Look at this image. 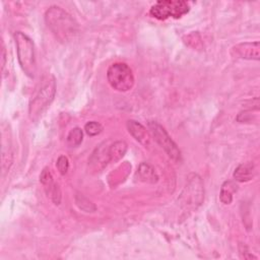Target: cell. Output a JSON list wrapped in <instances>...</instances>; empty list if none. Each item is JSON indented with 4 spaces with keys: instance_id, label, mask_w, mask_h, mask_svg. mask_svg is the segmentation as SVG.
<instances>
[{
    "instance_id": "obj_1",
    "label": "cell",
    "mask_w": 260,
    "mask_h": 260,
    "mask_svg": "<svg viewBox=\"0 0 260 260\" xmlns=\"http://www.w3.org/2000/svg\"><path fill=\"white\" fill-rule=\"evenodd\" d=\"M48 27L61 42H68L77 32V23L64 9L59 6H51L45 14Z\"/></svg>"
},
{
    "instance_id": "obj_2",
    "label": "cell",
    "mask_w": 260,
    "mask_h": 260,
    "mask_svg": "<svg viewBox=\"0 0 260 260\" xmlns=\"http://www.w3.org/2000/svg\"><path fill=\"white\" fill-rule=\"evenodd\" d=\"M14 41L17 52V59L22 71L30 78H34L37 71L35 45L29 37L21 31L14 32Z\"/></svg>"
},
{
    "instance_id": "obj_3",
    "label": "cell",
    "mask_w": 260,
    "mask_h": 260,
    "mask_svg": "<svg viewBox=\"0 0 260 260\" xmlns=\"http://www.w3.org/2000/svg\"><path fill=\"white\" fill-rule=\"evenodd\" d=\"M56 92V82L52 75L47 76L41 87L38 89L36 94L29 102L28 114L29 118L34 121L38 120L39 117L47 110L52 101L54 100Z\"/></svg>"
},
{
    "instance_id": "obj_4",
    "label": "cell",
    "mask_w": 260,
    "mask_h": 260,
    "mask_svg": "<svg viewBox=\"0 0 260 260\" xmlns=\"http://www.w3.org/2000/svg\"><path fill=\"white\" fill-rule=\"evenodd\" d=\"M107 78L110 85L118 91H128L134 85V75L126 63H114L107 71Z\"/></svg>"
},
{
    "instance_id": "obj_5",
    "label": "cell",
    "mask_w": 260,
    "mask_h": 260,
    "mask_svg": "<svg viewBox=\"0 0 260 260\" xmlns=\"http://www.w3.org/2000/svg\"><path fill=\"white\" fill-rule=\"evenodd\" d=\"M190 10V6L185 1H173L165 0L155 2L150 10L149 14L159 20H165L169 17L180 18Z\"/></svg>"
},
{
    "instance_id": "obj_6",
    "label": "cell",
    "mask_w": 260,
    "mask_h": 260,
    "mask_svg": "<svg viewBox=\"0 0 260 260\" xmlns=\"http://www.w3.org/2000/svg\"><path fill=\"white\" fill-rule=\"evenodd\" d=\"M148 128L154 138V140L160 145V147L167 152V154L174 160H179L181 157L180 149L177 144L170 137L166 129L154 121L148 122Z\"/></svg>"
},
{
    "instance_id": "obj_7",
    "label": "cell",
    "mask_w": 260,
    "mask_h": 260,
    "mask_svg": "<svg viewBox=\"0 0 260 260\" xmlns=\"http://www.w3.org/2000/svg\"><path fill=\"white\" fill-rule=\"evenodd\" d=\"M233 50L243 59L259 60V42H246L236 45Z\"/></svg>"
},
{
    "instance_id": "obj_8",
    "label": "cell",
    "mask_w": 260,
    "mask_h": 260,
    "mask_svg": "<svg viewBox=\"0 0 260 260\" xmlns=\"http://www.w3.org/2000/svg\"><path fill=\"white\" fill-rule=\"evenodd\" d=\"M127 129L129 133L141 144L147 145L149 143V137L147 134V131L143 125L138 123L137 121L134 120H128L127 121Z\"/></svg>"
},
{
    "instance_id": "obj_9",
    "label": "cell",
    "mask_w": 260,
    "mask_h": 260,
    "mask_svg": "<svg viewBox=\"0 0 260 260\" xmlns=\"http://www.w3.org/2000/svg\"><path fill=\"white\" fill-rule=\"evenodd\" d=\"M256 169L254 164L247 162L240 165L234 172V178L239 182H248L254 178Z\"/></svg>"
},
{
    "instance_id": "obj_10",
    "label": "cell",
    "mask_w": 260,
    "mask_h": 260,
    "mask_svg": "<svg viewBox=\"0 0 260 260\" xmlns=\"http://www.w3.org/2000/svg\"><path fill=\"white\" fill-rule=\"evenodd\" d=\"M136 177L139 181L145 182V183H156L158 180V177L154 171V169L149 166L146 162H141L137 169Z\"/></svg>"
},
{
    "instance_id": "obj_11",
    "label": "cell",
    "mask_w": 260,
    "mask_h": 260,
    "mask_svg": "<svg viewBox=\"0 0 260 260\" xmlns=\"http://www.w3.org/2000/svg\"><path fill=\"white\" fill-rule=\"evenodd\" d=\"M88 162H90V165L92 166L93 165L101 166V168H104L105 166H107L108 162H110L109 147H106L103 144H101L98 148H95L90 158L88 159Z\"/></svg>"
},
{
    "instance_id": "obj_12",
    "label": "cell",
    "mask_w": 260,
    "mask_h": 260,
    "mask_svg": "<svg viewBox=\"0 0 260 260\" xmlns=\"http://www.w3.org/2000/svg\"><path fill=\"white\" fill-rule=\"evenodd\" d=\"M127 150V144L124 141H116L109 146L110 161H117L122 158Z\"/></svg>"
},
{
    "instance_id": "obj_13",
    "label": "cell",
    "mask_w": 260,
    "mask_h": 260,
    "mask_svg": "<svg viewBox=\"0 0 260 260\" xmlns=\"http://www.w3.org/2000/svg\"><path fill=\"white\" fill-rule=\"evenodd\" d=\"M237 190V185L232 181H226L220 188L219 197L222 203L230 204L233 200V193Z\"/></svg>"
},
{
    "instance_id": "obj_14",
    "label": "cell",
    "mask_w": 260,
    "mask_h": 260,
    "mask_svg": "<svg viewBox=\"0 0 260 260\" xmlns=\"http://www.w3.org/2000/svg\"><path fill=\"white\" fill-rule=\"evenodd\" d=\"M82 138H83V134H82V130L78 127L73 128L69 134L67 135V144L70 147H76L78 146L81 142H82Z\"/></svg>"
},
{
    "instance_id": "obj_15",
    "label": "cell",
    "mask_w": 260,
    "mask_h": 260,
    "mask_svg": "<svg viewBox=\"0 0 260 260\" xmlns=\"http://www.w3.org/2000/svg\"><path fill=\"white\" fill-rule=\"evenodd\" d=\"M84 130L86 132L87 135L89 136H95L98 134H100L103 131V126L95 121H90L87 122L84 126Z\"/></svg>"
},
{
    "instance_id": "obj_16",
    "label": "cell",
    "mask_w": 260,
    "mask_h": 260,
    "mask_svg": "<svg viewBox=\"0 0 260 260\" xmlns=\"http://www.w3.org/2000/svg\"><path fill=\"white\" fill-rule=\"evenodd\" d=\"M56 167L58 169V171L60 172L61 175H65L69 169V160L67 158V156L65 155H60L57 159L56 162Z\"/></svg>"
},
{
    "instance_id": "obj_17",
    "label": "cell",
    "mask_w": 260,
    "mask_h": 260,
    "mask_svg": "<svg viewBox=\"0 0 260 260\" xmlns=\"http://www.w3.org/2000/svg\"><path fill=\"white\" fill-rule=\"evenodd\" d=\"M40 181H41V183H42L45 187L48 186V185H50V184L53 182L52 175H51L50 171H49L47 168H45V169L42 171L41 176H40Z\"/></svg>"
},
{
    "instance_id": "obj_18",
    "label": "cell",
    "mask_w": 260,
    "mask_h": 260,
    "mask_svg": "<svg viewBox=\"0 0 260 260\" xmlns=\"http://www.w3.org/2000/svg\"><path fill=\"white\" fill-rule=\"evenodd\" d=\"M5 59H6V54H5V49L3 47L2 48V70H3L4 66H5Z\"/></svg>"
}]
</instances>
